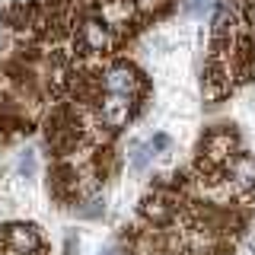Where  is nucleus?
Returning a JSON list of instances; mask_svg holds the SVG:
<instances>
[{"label": "nucleus", "instance_id": "ddd939ff", "mask_svg": "<svg viewBox=\"0 0 255 255\" xmlns=\"http://www.w3.org/2000/svg\"><path fill=\"white\" fill-rule=\"evenodd\" d=\"M0 45H3V35H0Z\"/></svg>", "mask_w": 255, "mask_h": 255}, {"label": "nucleus", "instance_id": "9b49d317", "mask_svg": "<svg viewBox=\"0 0 255 255\" xmlns=\"http://www.w3.org/2000/svg\"><path fill=\"white\" fill-rule=\"evenodd\" d=\"M19 169H22V172L29 175L32 169H35V159H32V156H26V159H22V163H19Z\"/></svg>", "mask_w": 255, "mask_h": 255}, {"label": "nucleus", "instance_id": "f03ea898", "mask_svg": "<svg viewBox=\"0 0 255 255\" xmlns=\"http://www.w3.org/2000/svg\"><path fill=\"white\" fill-rule=\"evenodd\" d=\"M239 140L233 131H211L204 140V163L207 166H227L239 153Z\"/></svg>", "mask_w": 255, "mask_h": 255}, {"label": "nucleus", "instance_id": "f8f14e48", "mask_svg": "<svg viewBox=\"0 0 255 255\" xmlns=\"http://www.w3.org/2000/svg\"><path fill=\"white\" fill-rule=\"evenodd\" d=\"M249 22H252V29H255V3L249 6Z\"/></svg>", "mask_w": 255, "mask_h": 255}, {"label": "nucleus", "instance_id": "0eeeda50", "mask_svg": "<svg viewBox=\"0 0 255 255\" xmlns=\"http://www.w3.org/2000/svg\"><path fill=\"white\" fill-rule=\"evenodd\" d=\"M223 93H230V74H227L223 64L214 61L211 70H207V96H211V99H220Z\"/></svg>", "mask_w": 255, "mask_h": 255}, {"label": "nucleus", "instance_id": "7ed1b4c3", "mask_svg": "<svg viewBox=\"0 0 255 255\" xmlns=\"http://www.w3.org/2000/svg\"><path fill=\"white\" fill-rule=\"evenodd\" d=\"M3 243H6V249H10L13 255H32V252H38L42 239H38L35 227H26V223H13V227H6Z\"/></svg>", "mask_w": 255, "mask_h": 255}, {"label": "nucleus", "instance_id": "f257e3e1", "mask_svg": "<svg viewBox=\"0 0 255 255\" xmlns=\"http://www.w3.org/2000/svg\"><path fill=\"white\" fill-rule=\"evenodd\" d=\"M223 185H227L230 191H249V188H255V159L239 150V153L223 166Z\"/></svg>", "mask_w": 255, "mask_h": 255}, {"label": "nucleus", "instance_id": "9d476101", "mask_svg": "<svg viewBox=\"0 0 255 255\" xmlns=\"http://www.w3.org/2000/svg\"><path fill=\"white\" fill-rule=\"evenodd\" d=\"M147 163H150V150H137V153H134V163H131V166H134V169L140 172V169H143Z\"/></svg>", "mask_w": 255, "mask_h": 255}, {"label": "nucleus", "instance_id": "423d86ee", "mask_svg": "<svg viewBox=\"0 0 255 255\" xmlns=\"http://www.w3.org/2000/svg\"><path fill=\"white\" fill-rule=\"evenodd\" d=\"M80 38H83V45L90 48V51H106L109 42H112L106 19H86L83 29H80Z\"/></svg>", "mask_w": 255, "mask_h": 255}, {"label": "nucleus", "instance_id": "1a4fd4ad", "mask_svg": "<svg viewBox=\"0 0 255 255\" xmlns=\"http://www.w3.org/2000/svg\"><path fill=\"white\" fill-rule=\"evenodd\" d=\"M227 35H233V16H230L227 10H220L217 16H214V38L223 42Z\"/></svg>", "mask_w": 255, "mask_h": 255}, {"label": "nucleus", "instance_id": "6e6552de", "mask_svg": "<svg viewBox=\"0 0 255 255\" xmlns=\"http://www.w3.org/2000/svg\"><path fill=\"white\" fill-rule=\"evenodd\" d=\"M143 214H147L153 223H169L175 207H172L169 198H147V201H143Z\"/></svg>", "mask_w": 255, "mask_h": 255}, {"label": "nucleus", "instance_id": "20e7f679", "mask_svg": "<svg viewBox=\"0 0 255 255\" xmlns=\"http://www.w3.org/2000/svg\"><path fill=\"white\" fill-rule=\"evenodd\" d=\"M140 90V74L131 64H115L106 74V93H118V96H134Z\"/></svg>", "mask_w": 255, "mask_h": 255}, {"label": "nucleus", "instance_id": "39448f33", "mask_svg": "<svg viewBox=\"0 0 255 255\" xmlns=\"http://www.w3.org/2000/svg\"><path fill=\"white\" fill-rule=\"evenodd\" d=\"M131 112H134V96L106 93V99H102V118H106V125H112V128L128 125Z\"/></svg>", "mask_w": 255, "mask_h": 255}]
</instances>
